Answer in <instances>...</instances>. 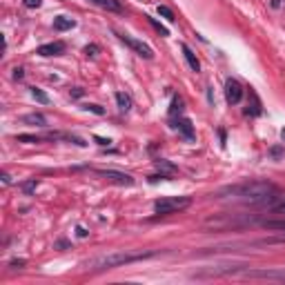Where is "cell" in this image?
Returning <instances> with one entry per match:
<instances>
[{"label": "cell", "mask_w": 285, "mask_h": 285, "mask_svg": "<svg viewBox=\"0 0 285 285\" xmlns=\"http://www.w3.org/2000/svg\"><path fill=\"white\" fill-rule=\"evenodd\" d=\"M279 190L276 185L267 183V180H245V183L227 185L221 190V196L225 198H236L241 203H249V205H265V203L274 201Z\"/></svg>", "instance_id": "cell-1"}, {"label": "cell", "mask_w": 285, "mask_h": 285, "mask_svg": "<svg viewBox=\"0 0 285 285\" xmlns=\"http://www.w3.org/2000/svg\"><path fill=\"white\" fill-rule=\"evenodd\" d=\"M156 249H136V252H111L105 256H98V259L91 261V267L94 269H114V267H123V265H132L138 261H147L156 256Z\"/></svg>", "instance_id": "cell-2"}, {"label": "cell", "mask_w": 285, "mask_h": 285, "mask_svg": "<svg viewBox=\"0 0 285 285\" xmlns=\"http://www.w3.org/2000/svg\"><path fill=\"white\" fill-rule=\"evenodd\" d=\"M192 205L190 196H165L154 201V212L160 214V216H169V214H176V212H183Z\"/></svg>", "instance_id": "cell-3"}, {"label": "cell", "mask_w": 285, "mask_h": 285, "mask_svg": "<svg viewBox=\"0 0 285 285\" xmlns=\"http://www.w3.org/2000/svg\"><path fill=\"white\" fill-rule=\"evenodd\" d=\"M116 36H118V40L125 42V45H127L129 49H132L134 53H138L141 58H145V60H152V58H154L152 47H149V45H145L142 40H138V38H132V36H127V34H116Z\"/></svg>", "instance_id": "cell-4"}, {"label": "cell", "mask_w": 285, "mask_h": 285, "mask_svg": "<svg viewBox=\"0 0 285 285\" xmlns=\"http://www.w3.org/2000/svg\"><path fill=\"white\" fill-rule=\"evenodd\" d=\"M96 174L103 176L105 180L109 183H116V185H134V176L132 174H125V172H118V169H96Z\"/></svg>", "instance_id": "cell-5"}, {"label": "cell", "mask_w": 285, "mask_h": 285, "mask_svg": "<svg viewBox=\"0 0 285 285\" xmlns=\"http://www.w3.org/2000/svg\"><path fill=\"white\" fill-rule=\"evenodd\" d=\"M243 87H241V83H238L236 78H227L225 80V101L230 103V105H238V103L243 101Z\"/></svg>", "instance_id": "cell-6"}, {"label": "cell", "mask_w": 285, "mask_h": 285, "mask_svg": "<svg viewBox=\"0 0 285 285\" xmlns=\"http://www.w3.org/2000/svg\"><path fill=\"white\" fill-rule=\"evenodd\" d=\"M245 279H267V281H285L283 269H249L245 272Z\"/></svg>", "instance_id": "cell-7"}, {"label": "cell", "mask_w": 285, "mask_h": 285, "mask_svg": "<svg viewBox=\"0 0 285 285\" xmlns=\"http://www.w3.org/2000/svg\"><path fill=\"white\" fill-rule=\"evenodd\" d=\"M63 52H65V42H60V40L47 42V45H40V47L36 49L38 56H45V58H49V56H60Z\"/></svg>", "instance_id": "cell-8"}, {"label": "cell", "mask_w": 285, "mask_h": 285, "mask_svg": "<svg viewBox=\"0 0 285 285\" xmlns=\"http://www.w3.org/2000/svg\"><path fill=\"white\" fill-rule=\"evenodd\" d=\"M172 127H174V129H178V132L183 134V136L187 138V141H194V138H196L194 125H192L190 118H180V116H178V118L174 121V125H172Z\"/></svg>", "instance_id": "cell-9"}, {"label": "cell", "mask_w": 285, "mask_h": 285, "mask_svg": "<svg viewBox=\"0 0 285 285\" xmlns=\"http://www.w3.org/2000/svg\"><path fill=\"white\" fill-rule=\"evenodd\" d=\"M180 52H183V56H185V60H187V65H190L192 71L198 74V71H201V63H198V58H196V53L190 49V45H185L183 42V45H180Z\"/></svg>", "instance_id": "cell-10"}, {"label": "cell", "mask_w": 285, "mask_h": 285, "mask_svg": "<svg viewBox=\"0 0 285 285\" xmlns=\"http://www.w3.org/2000/svg\"><path fill=\"white\" fill-rule=\"evenodd\" d=\"M89 2L96 7H101V9H105V11H111V14H121L123 11L121 0H89Z\"/></svg>", "instance_id": "cell-11"}, {"label": "cell", "mask_w": 285, "mask_h": 285, "mask_svg": "<svg viewBox=\"0 0 285 285\" xmlns=\"http://www.w3.org/2000/svg\"><path fill=\"white\" fill-rule=\"evenodd\" d=\"M20 121L25 123V125H29V127H45L47 125V118L42 116V114H38V111H34V114H25Z\"/></svg>", "instance_id": "cell-12"}, {"label": "cell", "mask_w": 285, "mask_h": 285, "mask_svg": "<svg viewBox=\"0 0 285 285\" xmlns=\"http://www.w3.org/2000/svg\"><path fill=\"white\" fill-rule=\"evenodd\" d=\"M116 105H118V109L121 111H129L132 109V96L129 94H125V91H116Z\"/></svg>", "instance_id": "cell-13"}, {"label": "cell", "mask_w": 285, "mask_h": 285, "mask_svg": "<svg viewBox=\"0 0 285 285\" xmlns=\"http://www.w3.org/2000/svg\"><path fill=\"white\" fill-rule=\"evenodd\" d=\"M154 165H156V169H159V172H163V174H176V165L174 163H169V160H165V159H159V160H154Z\"/></svg>", "instance_id": "cell-14"}, {"label": "cell", "mask_w": 285, "mask_h": 285, "mask_svg": "<svg viewBox=\"0 0 285 285\" xmlns=\"http://www.w3.org/2000/svg\"><path fill=\"white\" fill-rule=\"evenodd\" d=\"M76 22L71 20V18L67 16H58V18H53V29H58V32H67V29H71Z\"/></svg>", "instance_id": "cell-15"}, {"label": "cell", "mask_w": 285, "mask_h": 285, "mask_svg": "<svg viewBox=\"0 0 285 285\" xmlns=\"http://www.w3.org/2000/svg\"><path fill=\"white\" fill-rule=\"evenodd\" d=\"M32 96H34V101H38L40 105H49V96L42 89H38V87H32Z\"/></svg>", "instance_id": "cell-16"}, {"label": "cell", "mask_w": 285, "mask_h": 285, "mask_svg": "<svg viewBox=\"0 0 285 285\" xmlns=\"http://www.w3.org/2000/svg\"><path fill=\"white\" fill-rule=\"evenodd\" d=\"M180 111H183V98H180V96H174V98H172V107H169V116H176Z\"/></svg>", "instance_id": "cell-17"}, {"label": "cell", "mask_w": 285, "mask_h": 285, "mask_svg": "<svg viewBox=\"0 0 285 285\" xmlns=\"http://www.w3.org/2000/svg\"><path fill=\"white\" fill-rule=\"evenodd\" d=\"M263 227L274 230V232H283L285 234V221H263Z\"/></svg>", "instance_id": "cell-18"}, {"label": "cell", "mask_w": 285, "mask_h": 285, "mask_svg": "<svg viewBox=\"0 0 285 285\" xmlns=\"http://www.w3.org/2000/svg\"><path fill=\"white\" fill-rule=\"evenodd\" d=\"M18 142H27V145H36V142H40L42 138L40 136H32V134H20V136H16Z\"/></svg>", "instance_id": "cell-19"}, {"label": "cell", "mask_w": 285, "mask_h": 285, "mask_svg": "<svg viewBox=\"0 0 285 285\" xmlns=\"http://www.w3.org/2000/svg\"><path fill=\"white\" fill-rule=\"evenodd\" d=\"M38 183H40L38 178H32V180H27V183H22L20 187H22V192H25V194H34V192H36V187H38Z\"/></svg>", "instance_id": "cell-20"}, {"label": "cell", "mask_w": 285, "mask_h": 285, "mask_svg": "<svg viewBox=\"0 0 285 285\" xmlns=\"http://www.w3.org/2000/svg\"><path fill=\"white\" fill-rule=\"evenodd\" d=\"M159 14H160V16H163L167 22H176V16H174V14H172V9H169V7H165V5H159Z\"/></svg>", "instance_id": "cell-21"}, {"label": "cell", "mask_w": 285, "mask_h": 285, "mask_svg": "<svg viewBox=\"0 0 285 285\" xmlns=\"http://www.w3.org/2000/svg\"><path fill=\"white\" fill-rule=\"evenodd\" d=\"M147 20H149V25H152V27H154V29H156V32H159V34H160V36H169V32H167V29H165V27H163V25H160V22H159V20H156V18L147 16Z\"/></svg>", "instance_id": "cell-22"}, {"label": "cell", "mask_w": 285, "mask_h": 285, "mask_svg": "<svg viewBox=\"0 0 285 285\" xmlns=\"http://www.w3.org/2000/svg\"><path fill=\"white\" fill-rule=\"evenodd\" d=\"M269 156H272V159L274 160H279V159H283V154H285V147L283 145H274V147H269Z\"/></svg>", "instance_id": "cell-23"}, {"label": "cell", "mask_w": 285, "mask_h": 285, "mask_svg": "<svg viewBox=\"0 0 285 285\" xmlns=\"http://www.w3.org/2000/svg\"><path fill=\"white\" fill-rule=\"evenodd\" d=\"M85 109L91 111V114H96V116H103V114H105V107L96 105V103H89V105H85Z\"/></svg>", "instance_id": "cell-24"}, {"label": "cell", "mask_w": 285, "mask_h": 285, "mask_svg": "<svg viewBox=\"0 0 285 285\" xmlns=\"http://www.w3.org/2000/svg\"><path fill=\"white\" fill-rule=\"evenodd\" d=\"M22 5H25L27 9H38V7L42 5V0H22Z\"/></svg>", "instance_id": "cell-25"}, {"label": "cell", "mask_w": 285, "mask_h": 285, "mask_svg": "<svg viewBox=\"0 0 285 285\" xmlns=\"http://www.w3.org/2000/svg\"><path fill=\"white\" fill-rule=\"evenodd\" d=\"M69 96H71V98H83L85 89H83V87H74V89H69Z\"/></svg>", "instance_id": "cell-26"}, {"label": "cell", "mask_w": 285, "mask_h": 285, "mask_svg": "<svg viewBox=\"0 0 285 285\" xmlns=\"http://www.w3.org/2000/svg\"><path fill=\"white\" fill-rule=\"evenodd\" d=\"M25 265H27L25 259H18V261H11L9 267H11V269H20V267H25Z\"/></svg>", "instance_id": "cell-27"}, {"label": "cell", "mask_w": 285, "mask_h": 285, "mask_svg": "<svg viewBox=\"0 0 285 285\" xmlns=\"http://www.w3.org/2000/svg\"><path fill=\"white\" fill-rule=\"evenodd\" d=\"M11 76H14V80H22V78H25V69L16 67V69H14V74H11Z\"/></svg>", "instance_id": "cell-28"}, {"label": "cell", "mask_w": 285, "mask_h": 285, "mask_svg": "<svg viewBox=\"0 0 285 285\" xmlns=\"http://www.w3.org/2000/svg\"><path fill=\"white\" fill-rule=\"evenodd\" d=\"M96 52H98V45H87V47H85V53H87V56H96Z\"/></svg>", "instance_id": "cell-29"}, {"label": "cell", "mask_w": 285, "mask_h": 285, "mask_svg": "<svg viewBox=\"0 0 285 285\" xmlns=\"http://www.w3.org/2000/svg\"><path fill=\"white\" fill-rule=\"evenodd\" d=\"M94 141L98 142V145H101V147H105V145H109V138H103V136H94Z\"/></svg>", "instance_id": "cell-30"}, {"label": "cell", "mask_w": 285, "mask_h": 285, "mask_svg": "<svg viewBox=\"0 0 285 285\" xmlns=\"http://www.w3.org/2000/svg\"><path fill=\"white\" fill-rule=\"evenodd\" d=\"M76 234H78L80 238H87V236H89V232H87V230H85V227H80V225L76 227Z\"/></svg>", "instance_id": "cell-31"}, {"label": "cell", "mask_w": 285, "mask_h": 285, "mask_svg": "<svg viewBox=\"0 0 285 285\" xmlns=\"http://www.w3.org/2000/svg\"><path fill=\"white\" fill-rule=\"evenodd\" d=\"M272 210H274L276 214H285V201H283V203H279V205H274Z\"/></svg>", "instance_id": "cell-32"}, {"label": "cell", "mask_w": 285, "mask_h": 285, "mask_svg": "<svg viewBox=\"0 0 285 285\" xmlns=\"http://www.w3.org/2000/svg\"><path fill=\"white\" fill-rule=\"evenodd\" d=\"M2 183H5V185H11V176H9V174H2Z\"/></svg>", "instance_id": "cell-33"}, {"label": "cell", "mask_w": 285, "mask_h": 285, "mask_svg": "<svg viewBox=\"0 0 285 285\" xmlns=\"http://www.w3.org/2000/svg\"><path fill=\"white\" fill-rule=\"evenodd\" d=\"M272 7H281V0H272Z\"/></svg>", "instance_id": "cell-34"}, {"label": "cell", "mask_w": 285, "mask_h": 285, "mask_svg": "<svg viewBox=\"0 0 285 285\" xmlns=\"http://www.w3.org/2000/svg\"><path fill=\"white\" fill-rule=\"evenodd\" d=\"M281 136H283V141H285V129H283V132H281Z\"/></svg>", "instance_id": "cell-35"}]
</instances>
